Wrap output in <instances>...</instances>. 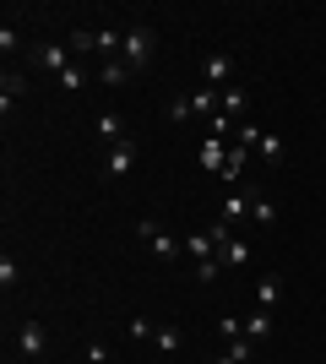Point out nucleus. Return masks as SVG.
I'll use <instances>...</instances> for the list:
<instances>
[{"instance_id":"obj_8","label":"nucleus","mask_w":326,"mask_h":364,"mask_svg":"<svg viewBox=\"0 0 326 364\" xmlns=\"http://www.w3.org/2000/svg\"><path fill=\"white\" fill-rule=\"evenodd\" d=\"M223 223H229L234 234L250 223V196H245V191H229V201H223Z\"/></svg>"},{"instance_id":"obj_29","label":"nucleus","mask_w":326,"mask_h":364,"mask_svg":"<svg viewBox=\"0 0 326 364\" xmlns=\"http://www.w3.org/2000/svg\"><path fill=\"white\" fill-rule=\"evenodd\" d=\"M87 364H114V359H109L104 343H87Z\"/></svg>"},{"instance_id":"obj_20","label":"nucleus","mask_w":326,"mask_h":364,"mask_svg":"<svg viewBox=\"0 0 326 364\" xmlns=\"http://www.w3.org/2000/svg\"><path fill=\"white\" fill-rule=\"evenodd\" d=\"M16 277H22V267H16V261H11V250H6V256H0V289L11 294V289H16Z\"/></svg>"},{"instance_id":"obj_4","label":"nucleus","mask_w":326,"mask_h":364,"mask_svg":"<svg viewBox=\"0 0 326 364\" xmlns=\"http://www.w3.org/2000/svg\"><path fill=\"white\" fill-rule=\"evenodd\" d=\"M16 348H22V359H44V348H49L44 321H22V332H16Z\"/></svg>"},{"instance_id":"obj_17","label":"nucleus","mask_w":326,"mask_h":364,"mask_svg":"<svg viewBox=\"0 0 326 364\" xmlns=\"http://www.w3.org/2000/svg\"><path fill=\"white\" fill-rule=\"evenodd\" d=\"M98 141H125V125H120V114H98Z\"/></svg>"},{"instance_id":"obj_5","label":"nucleus","mask_w":326,"mask_h":364,"mask_svg":"<svg viewBox=\"0 0 326 364\" xmlns=\"http://www.w3.org/2000/svg\"><path fill=\"white\" fill-rule=\"evenodd\" d=\"M33 60L44 65V71H55V76H60L65 65H77V60H71V44H38V49H33Z\"/></svg>"},{"instance_id":"obj_23","label":"nucleus","mask_w":326,"mask_h":364,"mask_svg":"<svg viewBox=\"0 0 326 364\" xmlns=\"http://www.w3.org/2000/svg\"><path fill=\"white\" fill-rule=\"evenodd\" d=\"M153 343H158L163 353H180V332H174V326H158V332H153Z\"/></svg>"},{"instance_id":"obj_24","label":"nucleus","mask_w":326,"mask_h":364,"mask_svg":"<svg viewBox=\"0 0 326 364\" xmlns=\"http://www.w3.org/2000/svg\"><path fill=\"white\" fill-rule=\"evenodd\" d=\"M125 332H131V337H136V343H141V337H153V332H158V321L136 316V321H125Z\"/></svg>"},{"instance_id":"obj_30","label":"nucleus","mask_w":326,"mask_h":364,"mask_svg":"<svg viewBox=\"0 0 326 364\" xmlns=\"http://www.w3.org/2000/svg\"><path fill=\"white\" fill-rule=\"evenodd\" d=\"M217 364H234V359H229V353H223V359H217Z\"/></svg>"},{"instance_id":"obj_11","label":"nucleus","mask_w":326,"mask_h":364,"mask_svg":"<svg viewBox=\"0 0 326 364\" xmlns=\"http://www.w3.org/2000/svg\"><path fill=\"white\" fill-rule=\"evenodd\" d=\"M196 164L212 168V174H223V164H229V147H223V136H207L202 147H196Z\"/></svg>"},{"instance_id":"obj_25","label":"nucleus","mask_w":326,"mask_h":364,"mask_svg":"<svg viewBox=\"0 0 326 364\" xmlns=\"http://www.w3.org/2000/svg\"><path fill=\"white\" fill-rule=\"evenodd\" d=\"M217 272H223V261H196V283H217Z\"/></svg>"},{"instance_id":"obj_27","label":"nucleus","mask_w":326,"mask_h":364,"mask_svg":"<svg viewBox=\"0 0 326 364\" xmlns=\"http://www.w3.org/2000/svg\"><path fill=\"white\" fill-rule=\"evenodd\" d=\"M272 218H278L272 201H250V223H272Z\"/></svg>"},{"instance_id":"obj_2","label":"nucleus","mask_w":326,"mask_h":364,"mask_svg":"<svg viewBox=\"0 0 326 364\" xmlns=\"http://www.w3.org/2000/svg\"><path fill=\"white\" fill-rule=\"evenodd\" d=\"M223 109V92L217 87H196L190 98H174L169 104V120H190V114H217Z\"/></svg>"},{"instance_id":"obj_28","label":"nucleus","mask_w":326,"mask_h":364,"mask_svg":"<svg viewBox=\"0 0 326 364\" xmlns=\"http://www.w3.org/2000/svg\"><path fill=\"white\" fill-rule=\"evenodd\" d=\"M0 49H6V55H16V49H22V38H16V28H11V22L0 28Z\"/></svg>"},{"instance_id":"obj_18","label":"nucleus","mask_w":326,"mask_h":364,"mask_svg":"<svg viewBox=\"0 0 326 364\" xmlns=\"http://www.w3.org/2000/svg\"><path fill=\"white\" fill-rule=\"evenodd\" d=\"M278 299H283V277H266L261 289H256V304H261V310H272Z\"/></svg>"},{"instance_id":"obj_13","label":"nucleus","mask_w":326,"mask_h":364,"mask_svg":"<svg viewBox=\"0 0 326 364\" xmlns=\"http://www.w3.org/2000/svg\"><path fill=\"white\" fill-rule=\"evenodd\" d=\"M245 109H250V92L245 87H223V114H229V120H239Z\"/></svg>"},{"instance_id":"obj_7","label":"nucleus","mask_w":326,"mask_h":364,"mask_svg":"<svg viewBox=\"0 0 326 364\" xmlns=\"http://www.w3.org/2000/svg\"><path fill=\"white\" fill-rule=\"evenodd\" d=\"M217 261H223V267H234V272H239V267H250V240L229 234V240L217 245Z\"/></svg>"},{"instance_id":"obj_22","label":"nucleus","mask_w":326,"mask_h":364,"mask_svg":"<svg viewBox=\"0 0 326 364\" xmlns=\"http://www.w3.org/2000/svg\"><path fill=\"white\" fill-rule=\"evenodd\" d=\"M65 44L77 49V55H98V49H93V28H77L71 38H65Z\"/></svg>"},{"instance_id":"obj_10","label":"nucleus","mask_w":326,"mask_h":364,"mask_svg":"<svg viewBox=\"0 0 326 364\" xmlns=\"http://www.w3.org/2000/svg\"><path fill=\"white\" fill-rule=\"evenodd\" d=\"M202 76H207V87L223 92V87H229V76H234V60H229V55H207V60H202Z\"/></svg>"},{"instance_id":"obj_9","label":"nucleus","mask_w":326,"mask_h":364,"mask_svg":"<svg viewBox=\"0 0 326 364\" xmlns=\"http://www.w3.org/2000/svg\"><path fill=\"white\" fill-rule=\"evenodd\" d=\"M22 92H28V76L6 65L0 71V114H11V98H22Z\"/></svg>"},{"instance_id":"obj_12","label":"nucleus","mask_w":326,"mask_h":364,"mask_svg":"<svg viewBox=\"0 0 326 364\" xmlns=\"http://www.w3.org/2000/svg\"><path fill=\"white\" fill-rule=\"evenodd\" d=\"M266 332H272V310H261V304H256V310L245 316V337H250V343H261Z\"/></svg>"},{"instance_id":"obj_3","label":"nucleus","mask_w":326,"mask_h":364,"mask_svg":"<svg viewBox=\"0 0 326 364\" xmlns=\"http://www.w3.org/2000/svg\"><path fill=\"white\" fill-rule=\"evenodd\" d=\"M141 240H147V250H153L158 261H180V245H174V234L163 223H158V218H141V228H136Z\"/></svg>"},{"instance_id":"obj_19","label":"nucleus","mask_w":326,"mask_h":364,"mask_svg":"<svg viewBox=\"0 0 326 364\" xmlns=\"http://www.w3.org/2000/svg\"><path fill=\"white\" fill-rule=\"evenodd\" d=\"M87 82H93V76L82 71V65H65V71H60V87H65V92H82Z\"/></svg>"},{"instance_id":"obj_1","label":"nucleus","mask_w":326,"mask_h":364,"mask_svg":"<svg viewBox=\"0 0 326 364\" xmlns=\"http://www.w3.org/2000/svg\"><path fill=\"white\" fill-rule=\"evenodd\" d=\"M153 55H158V38H153V28H131V33H125L120 60L131 65V71H147V65H153Z\"/></svg>"},{"instance_id":"obj_16","label":"nucleus","mask_w":326,"mask_h":364,"mask_svg":"<svg viewBox=\"0 0 326 364\" xmlns=\"http://www.w3.org/2000/svg\"><path fill=\"white\" fill-rule=\"evenodd\" d=\"M256 152H261L266 164H283V152H288V147H283V136H278V131H261V141H256Z\"/></svg>"},{"instance_id":"obj_14","label":"nucleus","mask_w":326,"mask_h":364,"mask_svg":"<svg viewBox=\"0 0 326 364\" xmlns=\"http://www.w3.org/2000/svg\"><path fill=\"white\" fill-rule=\"evenodd\" d=\"M93 49H98V55H120V49H125V33L98 28V33H93Z\"/></svg>"},{"instance_id":"obj_26","label":"nucleus","mask_w":326,"mask_h":364,"mask_svg":"<svg viewBox=\"0 0 326 364\" xmlns=\"http://www.w3.org/2000/svg\"><path fill=\"white\" fill-rule=\"evenodd\" d=\"M250 353H256V343H250V337H239V343H229V359H234V364H250Z\"/></svg>"},{"instance_id":"obj_15","label":"nucleus","mask_w":326,"mask_h":364,"mask_svg":"<svg viewBox=\"0 0 326 364\" xmlns=\"http://www.w3.org/2000/svg\"><path fill=\"white\" fill-rule=\"evenodd\" d=\"M125 76H136V71H131L125 60H104V65H98V82H104V87H120Z\"/></svg>"},{"instance_id":"obj_6","label":"nucleus","mask_w":326,"mask_h":364,"mask_svg":"<svg viewBox=\"0 0 326 364\" xmlns=\"http://www.w3.org/2000/svg\"><path fill=\"white\" fill-rule=\"evenodd\" d=\"M136 168V141H114L109 147V180H125Z\"/></svg>"},{"instance_id":"obj_21","label":"nucleus","mask_w":326,"mask_h":364,"mask_svg":"<svg viewBox=\"0 0 326 364\" xmlns=\"http://www.w3.org/2000/svg\"><path fill=\"white\" fill-rule=\"evenodd\" d=\"M217 332L229 337V343H239L245 337V316H217Z\"/></svg>"}]
</instances>
